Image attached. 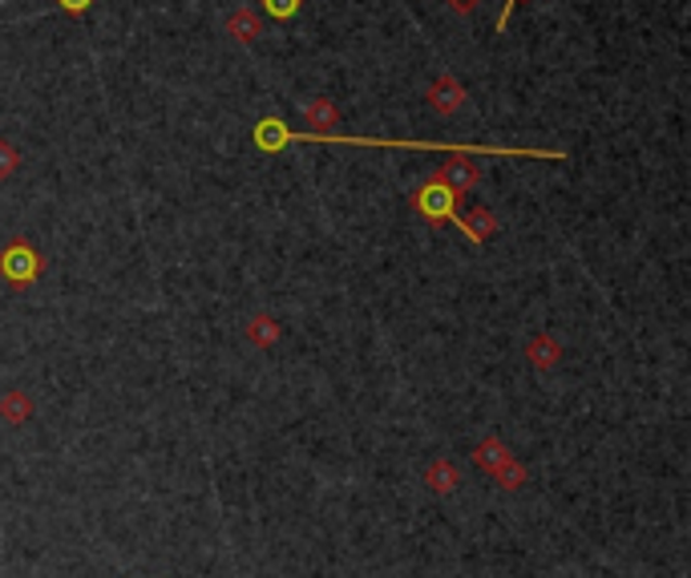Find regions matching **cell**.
<instances>
[{"instance_id":"1","label":"cell","mask_w":691,"mask_h":578,"mask_svg":"<svg viewBox=\"0 0 691 578\" xmlns=\"http://www.w3.org/2000/svg\"><path fill=\"white\" fill-rule=\"evenodd\" d=\"M292 142H328V146H412V150H445V154H514V158H550V163H562L566 154L562 150H534V146H461V142H397V138H344V133H320V130H287L283 121L264 118L255 121V146L264 154H276V150L292 146Z\"/></svg>"},{"instance_id":"15","label":"cell","mask_w":691,"mask_h":578,"mask_svg":"<svg viewBox=\"0 0 691 578\" xmlns=\"http://www.w3.org/2000/svg\"><path fill=\"white\" fill-rule=\"evenodd\" d=\"M57 4L65 9V13H74V16H77V13H86L93 0H57Z\"/></svg>"},{"instance_id":"12","label":"cell","mask_w":691,"mask_h":578,"mask_svg":"<svg viewBox=\"0 0 691 578\" xmlns=\"http://www.w3.org/2000/svg\"><path fill=\"white\" fill-rule=\"evenodd\" d=\"M304 114H308V121H324V126H332V121H336V110H332V102H328V98H316L311 105H304Z\"/></svg>"},{"instance_id":"6","label":"cell","mask_w":691,"mask_h":578,"mask_svg":"<svg viewBox=\"0 0 691 578\" xmlns=\"http://www.w3.org/2000/svg\"><path fill=\"white\" fill-rule=\"evenodd\" d=\"M494 231H498V219L489 210H473L470 219H461V235L470 239V243H486Z\"/></svg>"},{"instance_id":"11","label":"cell","mask_w":691,"mask_h":578,"mask_svg":"<svg viewBox=\"0 0 691 578\" xmlns=\"http://www.w3.org/2000/svg\"><path fill=\"white\" fill-rule=\"evenodd\" d=\"M299 4H304V0H264L267 16H276V21H292V16L299 13Z\"/></svg>"},{"instance_id":"16","label":"cell","mask_w":691,"mask_h":578,"mask_svg":"<svg viewBox=\"0 0 691 578\" xmlns=\"http://www.w3.org/2000/svg\"><path fill=\"white\" fill-rule=\"evenodd\" d=\"M517 9V0H506V4H501V13H498V33L506 29V25H510V13H514Z\"/></svg>"},{"instance_id":"10","label":"cell","mask_w":691,"mask_h":578,"mask_svg":"<svg viewBox=\"0 0 691 578\" xmlns=\"http://www.w3.org/2000/svg\"><path fill=\"white\" fill-rule=\"evenodd\" d=\"M428 481H433V489H442V493H449V489L457 486V474L449 470V461H437V465L428 470Z\"/></svg>"},{"instance_id":"9","label":"cell","mask_w":691,"mask_h":578,"mask_svg":"<svg viewBox=\"0 0 691 578\" xmlns=\"http://www.w3.org/2000/svg\"><path fill=\"white\" fill-rule=\"evenodd\" d=\"M0 413L9 416V421H25V416L33 413V404H29V397H25V393H9V397H4V404H0Z\"/></svg>"},{"instance_id":"3","label":"cell","mask_w":691,"mask_h":578,"mask_svg":"<svg viewBox=\"0 0 691 578\" xmlns=\"http://www.w3.org/2000/svg\"><path fill=\"white\" fill-rule=\"evenodd\" d=\"M0 275L9 283H16V287H25V283H33L41 275V255L33 252L29 239H16V243H9L0 252Z\"/></svg>"},{"instance_id":"7","label":"cell","mask_w":691,"mask_h":578,"mask_svg":"<svg viewBox=\"0 0 691 578\" xmlns=\"http://www.w3.org/2000/svg\"><path fill=\"white\" fill-rule=\"evenodd\" d=\"M227 33H231L235 41L251 44L255 37H259V21H255V13H251V9H239V13L227 21Z\"/></svg>"},{"instance_id":"14","label":"cell","mask_w":691,"mask_h":578,"mask_svg":"<svg viewBox=\"0 0 691 578\" xmlns=\"http://www.w3.org/2000/svg\"><path fill=\"white\" fill-rule=\"evenodd\" d=\"M16 170V150L9 142H0V178H9Z\"/></svg>"},{"instance_id":"4","label":"cell","mask_w":691,"mask_h":578,"mask_svg":"<svg viewBox=\"0 0 691 578\" xmlns=\"http://www.w3.org/2000/svg\"><path fill=\"white\" fill-rule=\"evenodd\" d=\"M449 187V191L461 198V194H470L473 187H477V178H482V170L470 163V154H453V163H445L442 166V175H437Z\"/></svg>"},{"instance_id":"2","label":"cell","mask_w":691,"mask_h":578,"mask_svg":"<svg viewBox=\"0 0 691 578\" xmlns=\"http://www.w3.org/2000/svg\"><path fill=\"white\" fill-rule=\"evenodd\" d=\"M412 207L421 210L428 222H453L457 231H461V215H457V194L445 187L442 178L433 175L428 182H421L417 191H412Z\"/></svg>"},{"instance_id":"8","label":"cell","mask_w":691,"mask_h":578,"mask_svg":"<svg viewBox=\"0 0 691 578\" xmlns=\"http://www.w3.org/2000/svg\"><path fill=\"white\" fill-rule=\"evenodd\" d=\"M247 336H251V344H259V348H271V344L280 341V324L271 320V316H255L247 324Z\"/></svg>"},{"instance_id":"5","label":"cell","mask_w":691,"mask_h":578,"mask_svg":"<svg viewBox=\"0 0 691 578\" xmlns=\"http://www.w3.org/2000/svg\"><path fill=\"white\" fill-rule=\"evenodd\" d=\"M428 102H433V110H442V114H453V110H461V102H465V89L457 86L453 77H442L437 86L428 89Z\"/></svg>"},{"instance_id":"17","label":"cell","mask_w":691,"mask_h":578,"mask_svg":"<svg viewBox=\"0 0 691 578\" xmlns=\"http://www.w3.org/2000/svg\"><path fill=\"white\" fill-rule=\"evenodd\" d=\"M449 4H453L457 13H470V9H473V4H477V0H449Z\"/></svg>"},{"instance_id":"13","label":"cell","mask_w":691,"mask_h":578,"mask_svg":"<svg viewBox=\"0 0 691 578\" xmlns=\"http://www.w3.org/2000/svg\"><path fill=\"white\" fill-rule=\"evenodd\" d=\"M554 356H559V348H554V344H546V341L529 344V360H538L542 369H550V364H554Z\"/></svg>"}]
</instances>
